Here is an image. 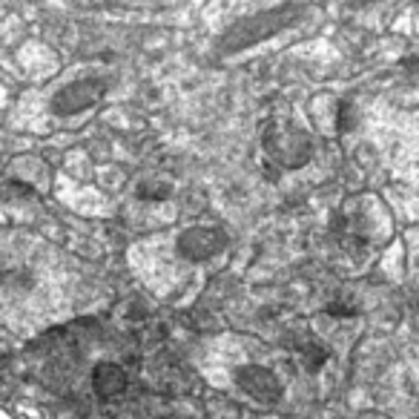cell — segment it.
Wrapping results in <instances>:
<instances>
[{
	"mask_svg": "<svg viewBox=\"0 0 419 419\" xmlns=\"http://www.w3.org/2000/svg\"><path fill=\"white\" fill-rule=\"evenodd\" d=\"M296 15H302L299 6H278V9H267V12H256L250 18H241L239 23H233L224 32V38H222L219 46L224 52H241V49H247V46H253V43L276 35L278 29L290 26Z\"/></svg>",
	"mask_w": 419,
	"mask_h": 419,
	"instance_id": "7a4b0ae2",
	"label": "cell"
},
{
	"mask_svg": "<svg viewBox=\"0 0 419 419\" xmlns=\"http://www.w3.org/2000/svg\"><path fill=\"white\" fill-rule=\"evenodd\" d=\"M264 156L282 170H299L313 158V138L288 115H273L261 129Z\"/></svg>",
	"mask_w": 419,
	"mask_h": 419,
	"instance_id": "6da1fadb",
	"label": "cell"
},
{
	"mask_svg": "<svg viewBox=\"0 0 419 419\" xmlns=\"http://www.w3.org/2000/svg\"><path fill=\"white\" fill-rule=\"evenodd\" d=\"M233 382L239 385V391H244L250 399L261 402V405H273L282 399V382L270 368L261 365H244L233 374Z\"/></svg>",
	"mask_w": 419,
	"mask_h": 419,
	"instance_id": "5b68a950",
	"label": "cell"
},
{
	"mask_svg": "<svg viewBox=\"0 0 419 419\" xmlns=\"http://www.w3.org/2000/svg\"><path fill=\"white\" fill-rule=\"evenodd\" d=\"M227 233L219 227H210V224H195L178 233L175 239V253L187 261H210L216 259L219 253H224L227 247Z\"/></svg>",
	"mask_w": 419,
	"mask_h": 419,
	"instance_id": "3957f363",
	"label": "cell"
},
{
	"mask_svg": "<svg viewBox=\"0 0 419 419\" xmlns=\"http://www.w3.org/2000/svg\"><path fill=\"white\" fill-rule=\"evenodd\" d=\"M129 379H126V371L115 362H98L95 371H92V391L95 396L101 399H112V396H121L126 391Z\"/></svg>",
	"mask_w": 419,
	"mask_h": 419,
	"instance_id": "8992f818",
	"label": "cell"
},
{
	"mask_svg": "<svg viewBox=\"0 0 419 419\" xmlns=\"http://www.w3.org/2000/svg\"><path fill=\"white\" fill-rule=\"evenodd\" d=\"M107 87L104 81H95V78H81V81H72V84H66L60 87L52 101H49V109L52 115L58 118H69V115H78L89 107H95L101 98H104Z\"/></svg>",
	"mask_w": 419,
	"mask_h": 419,
	"instance_id": "277c9868",
	"label": "cell"
}]
</instances>
